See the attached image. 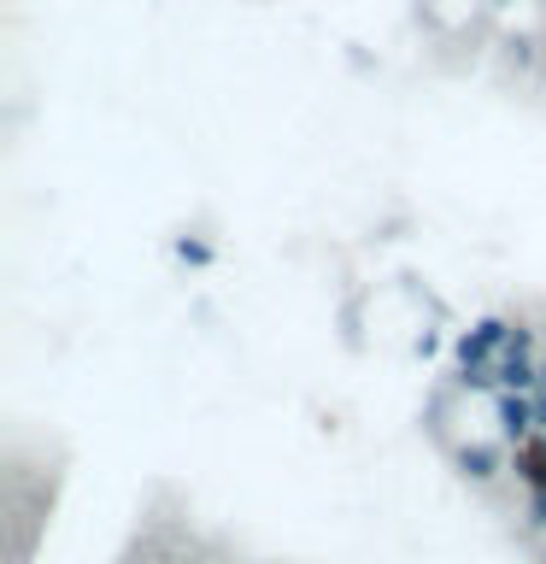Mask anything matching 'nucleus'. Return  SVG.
<instances>
[{
    "mask_svg": "<svg viewBox=\"0 0 546 564\" xmlns=\"http://www.w3.org/2000/svg\"><path fill=\"white\" fill-rule=\"evenodd\" d=\"M511 329H517V317L511 312H482L470 317L465 329L452 335V394H493V365H500V352L511 347Z\"/></svg>",
    "mask_w": 546,
    "mask_h": 564,
    "instance_id": "nucleus-1",
    "label": "nucleus"
},
{
    "mask_svg": "<svg viewBox=\"0 0 546 564\" xmlns=\"http://www.w3.org/2000/svg\"><path fill=\"white\" fill-rule=\"evenodd\" d=\"M447 458H452V470L465 476L470 488H493L500 476H511V447H505L500 435H488V441H452Z\"/></svg>",
    "mask_w": 546,
    "mask_h": 564,
    "instance_id": "nucleus-2",
    "label": "nucleus"
},
{
    "mask_svg": "<svg viewBox=\"0 0 546 564\" xmlns=\"http://www.w3.org/2000/svg\"><path fill=\"white\" fill-rule=\"evenodd\" d=\"M488 412H493V435H500L505 447H523L528 435H540L535 394H505V388H493V394H488Z\"/></svg>",
    "mask_w": 546,
    "mask_h": 564,
    "instance_id": "nucleus-3",
    "label": "nucleus"
},
{
    "mask_svg": "<svg viewBox=\"0 0 546 564\" xmlns=\"http://www.w3.org/2000/svg\"><path fill=\"white\" fill-rule=\"evenodd\" d=\"M511 476L523 488H546V435H528L523 447H511Z\"/></svg>",
    "mask_w": 546,
    "mask_h": 564,
    "instance_id": "nucleus-4",
    "label": "nucleus"
},
{
    "mask_svg": "<svg viewBox=\"0 0 546 564\" xmlns=\"http://www.w3.org/2000/svg\"><path fill=\"white\" fill-rule=\"evenodd\" d=\"M171 259L188 264V271H206V264L218 259V247H211L206 236H176V241H171Z\"/></svg>",
    "mask_w": 546,
    "mask_h": 564,
    "instance_id": "nucleus-5",
    "label": "nucleus"
},
{
    "mask_svg": "<svg viewBox=\"0 0 546 564\" xmlns=\"http://www.w3.org/2000/svg\"><path fill=\"white\" fill-rule=\"evenodd\" d=\"M523 529L546 541V488H523Z\"/></svg>",
    "mask_w": 546,
    "mask_h": 564,
    "instance_id": "nucleus-6",
    "label": "nucleus"
},
{
    "mask_svg": "<svg viewBox=\"0 0 546 564\" xmlns=\"http://www.w3.org/2000/svg\"><path fill=\"white\" fill-rule=\"evenodd\" d=\"M505 59L517 70H535V35H505Z\"/></svg>",
    "mask_w": 546,
    "mask_h": 564,
    "instance_id": "nucleus-7",
    "label": "nucleus"
},
{
    "mask_svg": "<svg viewBox=\"0 0 546 564\" xmlns=\"http://www.w3.org/2000/svg\"><path fill=\"white\" fill-rule=\"evenodd\" d=\"M412 352H417V359H435V352H440V335H435L429 324H423V329L412 335Z\"/></svg>",
    "mask_w": 546,
    "mask_h": 564,
    "instance_id": "nucleus-8",
    "label": "nucleus"
},
{
    "mask_svg": "<svg viewBox=\"0 0 546 564\" xmlns=\"http://www.w3.org/2000/svg\"><path fill=\"white\" fill-rule=\"evenodd\" d=\"M488 7H493V12H505V7H517V0H488Z\"/></svg>",
    "mask_w": 546,
    "mask_h": 564,
    "instance_id": "nucleus-9",
    "label": "nucleus"
},
{
    "mask_svg": "<svg viewBox=\"0 0 546 564\" xmlns=\"http://www.w3.org/2000/svg\"><path fill=\"white\" fill-rule=\"evenodd\" d=\"M540 388H546V352H540Z\"/></svg>",
    "mask_w": 546,
    "mask_h": 564,
    "instance_id": "nucleus-10",
    "label": "nucleus"
},
{
    "mask_svg": "<svg viewBox=\"0 0 546 564\" xmlns=\"http://www.w3.org/2000/svg\"><path fill=\"white\" fill-rule=\"evenodd\" d=\"M176 564H206V558H176Z\"/></svg>",
    "mask_w": 546,
    "mask_h": 564,
    "instance_id": "nucleus-11",
    "label": "nucleus"
},
{
    "mask_svg": "<svg viewBox=\"0 0 546 564\" xmlns=\"http://www.w3.org/2000/svg\"><path fill=\"white\" fill-rule=\"evenodd\" d=\"M540 564H546V541H540Z\"/></svg>",
    "mask_w": 546,
    "mask_h": 564,
    "instance_id": "nucleus-12",
    "label": "nucleus"
}]
</instances>
